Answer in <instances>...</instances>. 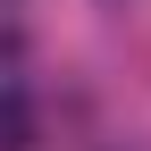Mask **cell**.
I'll use <instances>...</instances> for the list:
<instances>
[{
    "instance_id": "cell-1",
    "label": "cell",
    "mask_w": 151,
    "mask_h": 151,
    "mask_svg": "<svg viewBox=\"0 0 151 151\" xmlns=\"http://www.w3.org/2000/svg\"><path fill=\"white\" fill-rule=\"evenodd\" d=\"M25 143H34V109H25V92L0 84V151H25Z\"/></svg>"
}]
</instances>
